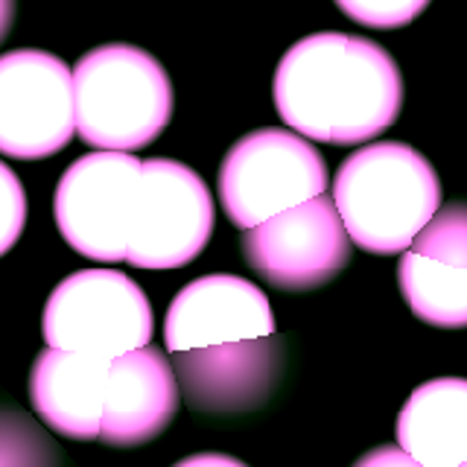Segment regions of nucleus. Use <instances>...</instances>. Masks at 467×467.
I'll return each instance as SVG.
<instances>
[{
	"instance_id": "1",
	"label": "nucleus",
	"mask_w": 467,
	"mask_h": 467,
	"mask_svg": "<svg viewBox=\"0 0 467 467\" xmlns=\"http://www.w3.org/2000/svg\"><path fill=\"white\" fill-rule=\"evenodd\" d=\"M272 94L277 117L301 138L357 146L400 117L403 77L371 38L313 33L277 62Z\"/></svg>"
},
{
	"instance_id": "2",
	"label": "nucleus",
	"mask_w": 467,
	"mask_h": 467,
	"mask_svg": "<svg viewBox=\"0 0 467 467\" xmlns=\"http://www.w3.org/2000/svg\"><path fill=\"white\" fill-rule=\"evenodd\" d=\"M330 199L350 243L391 257L403 254L441 208V184L430 161L409 143L377 140L342 161Z\"/></svg>"
},
{
	"instance_id": "3",
	"label": "nucleus",
	"mask_w": 467,
	"mask_h": 467,
	"mask_svg": "<svg viewBox=\"0 0 467 467\" xmlns=\"http://www.w3.org/2000/svg\"><path fill=\"white\" fill-rule=\"evenodd\" d=\"M73 73L77 135L94 150L138 152L172 117V85L152 53L131 44L88 50Z\"/></svg>"
},
{
	"instance_id": "4",
	"label": "nucleus",
	"mask_w": 467,
	"mask_h": 467,
	"mask_svg": "<svg viewBox=\"0 0 467 467\" xmlns=\"http://www.w3.org/2000/svg\"><path fill=\"white\" fill-rule=\"evenodd\" d=\"M327 164L316 146L286 129H257L231 146L219 167V202L240 231L321 196Z\"/></svg>"
},
{
	"instance_id": "5",
	"label": "nucleus",
	"mask_w": 467,
	"mask_h": 467,
	"mask_svg": "<svg viewBox=\"0 0 467 467\" xmlns=\"http://www.w3.org/2000/svg\"><path fill=\"white\" fill-rule=\"evenodd\" d=\"M152 306L129 275L114 269H82L58 284L41 316L47 348L79 350L117 359L150 345Z\"/></svg>"
},
{
	"instance_id": "6",
	"label": "nucleus",
	"mask_w": 467,
	"mask_h": 467,
	"mask_svg": "<svg viewBox=\"0 0 467 467\" xmlns=\"http://www.w3.org/2000/svg\"><path fill=\"white\" fill-rule=\"evenodd\" d=\"M213 234V196L204 179L170 158L140 161L126 263L135 269H182Z\"/></svg>"
},
{
	"instance_id": "7",
	"label": "nucleus",
	"mask_w": 467,
	"mask_h": 467,
	"mask_svg": "<svg viewBox=\"0 0 467 467\" xmlns=\"http://www.w3.org/2000/svg\"><path fill=\"white\" fill-rule=\"evenodd\" d=\"M138 179L140 158L111 150L82 155L62 172L53 216L73 252L97 263L126 260Z\"/></svg>"
},
{
	"instance_id": "8",
	"label": "nucleus",
	"mask_w": 467,
	"mask_h": 467,
	"mask_svg": "<svg viewBox=\"0 0 467 467\" xmlns=\"http://www.w3.org/2000/svg\"><path fill=\"white\" fill-rule=\"evenodd\" d=\"M243 257L269 286L310 292L350 263V237L330 196H313L243 231Z\"/></svg>"
},
{
	"instance_id": "9",
	"label": "nucleus",
	"mask_w": 467,
	"mask_h": 467,
	"mask_svg": "<svg viewBox=\"0 0 467 467\" xmlns=\"http://www.w3.org/2000/svg\"><path fill=\"white\" fill-rule=\"evenodd\" d=\"M73 135V73L62 58L33 47L0 56V155L53 158Z\"/></svg>"
},
{
	"instance_id": "10",
	"label": "nucleus",
	"mask_w": 467,
	"mask_h": 467,
	"mask_svg": "<svg viewBox=\"0 0 467 467\" xmlns=\"http://www.w3.org/2000/svg\"><path fill=\"white\" fill-rule=\"evenodd\" d=\"M182 403L196 415L237 418L266 406L286 377V342L269 333L257 339L190 348L172 354Z\"/></svg>"
},
{
	"instance_id": "11",
	"label": "nucleus",
	"mask_w": 467,
	"mask_h": 467,
	"mask_svg": "<svg viewBox=\"0 0 467 467\" xmlns=\"http://www.w3.org/2000/svg\"><path fill=\"white\" fill-rule=\"evenodd\" d=\"M179 406V379L164 350L150 345L129 350L109 362L97 441L114 450L152 444L175 420Z\"/></svg>"
},
{
	"instance_id": "12",
	"label": "nucleus",
	"mask_w": 467,
	"mask_h": 467,
	"mask_svg": "<svg viewBox=\"0 0 467 467\" xmlns=\"http://www.w3.org/2000/svg\"><path fill=\"white\" fill-rule=\"evenodd\" d=\"M275 333L272 304L257 284L240 275H204L179 289L164 318L170 354Z\"/></svg>"
},
{
	"instance_id": "13",
	"label": "nucleus",
	"mask_w": 467,
	"mask_h": 467,
	"mask_svg": "<svg viewBox=\"0 0 467 467\" xmlns=\"http://www.w3.org/2000/svg\"><path fill=\"white\" fill-rule=\"evenodd\" d=\"M109 362L79 350H41L29 371V406L36 418L70 441H97Z\"/></svg>"
},
{
	"instance_id": "14",
	"label": "nucleus",
	"mask_w": 467,
	"mask_h": 467,
	"mask_svg": "<svg viewBox=\"0 0 467 467\" xmlns=\"http://www.w3.org/2000/svg\"><path fill=\"white\" fill-rule=\"evenodd\" d=\"M394 438L423 467H459L467 459V379L420 383L394 420Z\"/></svg>"
},
{
	"instance_id": "15",
	"label": "nucleus",
	"mask_w": 467,
	"mask_h": 467,
	"mask_svg": "<svg viewBox=\"0 0 467 467\" xmlns=\"http://www.w3.org/2000/svg\"><path fill=\"white\" fill-rule=\"evenodd\" d=\"M403 301L423 325L438 330L467 327V269L447 266L406 248L398 266Z\"/></svg>"
},
{
	"instance_id": "16",
	"label": "nucleus",
	"mask_w": 467,
	"mask_h": 467,
	"mask_svg": "<svg viewBox=\"0 0 467 467\" xmlns=\"http://www.w3.org/2000/svg\"><path fill=\"white\" fill-rule=\"evenodd\" d=\"M0 467H67V456L38 418L0 403Z\"/></svg>"
},
{
	"instance_id": "17",
	"label": "nucleus",
	"mask_w": 467,
	"mask_h": 467,
	"mask_svg": "<svg viewBox=\"0 0 467 467\" xmlns=\"http://www.w3.org/2000/svg\"><path fill=\"white\" fill-rule=\"evenodd\" d=\"M409 248L420 257L467 269V202L438 208L430 223L415 234Z\"/></svg>"
},
{
	"instance_id": "18",
	"label": "nucleus",
	"mask_w": 467,
	"mask_h": 467,
	"mask_svg": "<svg viewBox=\"0 0 467 467\" xmlns=\"http://www.w3.org/2000/svg\"><path fill=\"white\" fill-rule=\"evenodd\" d=\"M350 21L371 29H398L412 24L432 0H333Z\"/></svg>"
},
{
	"instance_id": "19",
	"label": "nucleus",
	"mask_w": 467,
	"mask_h": 467,
	"mask_svg": "<svg viewBox=\"0 0 467 467\" xmlns=\"http://www.w3.org/2000/svg\"><path fill=\"white\" fill-rule=\"evenodd\" d=\"M26 225V193L9 164L0 161V257L9 254Z\"/></svg>"
},
{
	"instance_id": "20",
	"label": "nucleus",
	"mask_w": 467,
	"mask_h": 467,
	"mask_svg": "<svg viewBox=\"0 0 467 467\" xmlns=\"http://www.w3.org/2000/svg\"><path fill=\"white\" fill-rule=\"evenodd\" d=\"M354 467H423L420 462H415L406 450H400L398 444H386V447H374L365 452L362 459L354 462Z\"/></svg>"
},
{
	"instance_id": "21",
	"label": "nucleus",
	"mask_w": 467,
	"mask_h": 467,
	"mask_svg": "<svg viewBox=\"0 0 467 467\" xmlns=\"http://www.w3.org/2000/svg\"><path fill=\"white\" fill-rule=\"evenodd\" d=\"M172 467H248V464L234 456H225V452H193V456H184Z\"/></svg>"
},
{
	"instance_id": "22",
	"label": "nucleus",
	"mask_w": 467,
	"mask_h": 467,
	"mask_svg": "<svg viewBox=\"0 0 467 467\" xmlns=\"http://www.w3.org/2000/svg\"><path fill=\"white\" fill-rule=\"evenodd\" d=\"M12 24H15V0H0V44L9 36Z\"/></svg>"
},
{
	"instance_id": "23",
	"label": "nucleus",
	"mask_w": 467,
	"mask_h": 467,
	"mask_svg": "<svg viewBox=\"0 0 467 467\" xmlns=\"http://www.w3.org/2000/svg\"><path fill=\"white\" fill-rule=\"evenodd\" d=\"M459 467H467V459H464V462H462V464H459Z\"/></svg>"
}]
</instances>
